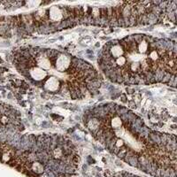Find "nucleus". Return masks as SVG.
<instances>
[{
  "mask_svg": "<svg viewBox=\"0 0 177 177\" xmlns=\"http://www.w3.org/2000/svg\"><path fill=\"white\" fill-rule=\"evenodd\" d=\"M123 49L120 57L102 59V68L107 76L120 82L125 81L148 82L165 78L167 74L176 77V51L163 46L162 42L144 35H129L120 40Z\"/></svg>",
  "mask_w": 177,
  "mask_h": 177,
  "instance_id": "f257e3e1",
  "label": "nucleus"
},
{
  "mask_svg": "<svg viewBox=\"0 0 177 177\" xmlns=\"http://www.w3.org/2000/svg\"><path fill=\"white\" fill-rule=\"evenodd\" d=\"M31 169L35 172V174H43V166L40 162H34L31 165Z\"/></svg>",
  "mask_w": 177,
  "mask_h": 177,
  "instance_id": "f03ea898",
  "label": "nucleus"
}]
</instances>
